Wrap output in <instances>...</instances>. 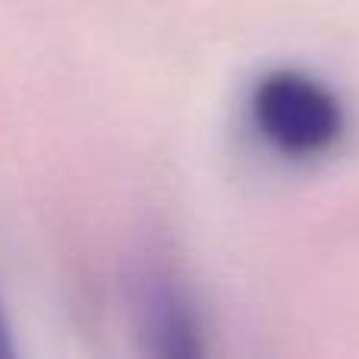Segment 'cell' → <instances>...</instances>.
<instances>
[{
    "label": "cell",
    "mask_w": 359,
    "mask_h": 359,
    "mask_svg": "<svg viewBox=\"0 0 359 359\" xmlns=\"http://www.w3.org/2000/svg\"><path fill=\"white\" fill-rule=\"evenodd\" d=\"M249 114L259 136L287 158L328 155L347 130L341 98L303 69L262 76L249 98Z\"/></svg>",
    "instance_id": "cell-1"
},
{
    "label": "cell",
    "mask_w": 359,
    "mask_h": 359,
    "mask_svg": "<svg viewBox=\"0 0 359 359\" xmlns=\"http://www.w3.org/2000/svg\"><path fill=\"white\" fill-rule=\"evenodd\" d=\"M136 318L139 334L151 353L170 359H189L202 353V328H198L196 309L168 274L151 271L139 280Z\"/></svg>",
    "instance_id": "cell-2"
},
{
    "label": "cell",
    "mask_w": 359,
    "mask_h": 359,
    "mask_svg": "<svg viewBox=\"0 0 359 359\" xmlns=\"http://www.w3.org/2000/svg\"><path fill=\"white\" fill-rule=\"evenodd\" d=\"M16 353V344H13V328H10V318H6L4 309V299H0V359Z\"/></svg>",
    "instance_id": "cell-3"
}]
</instances>
